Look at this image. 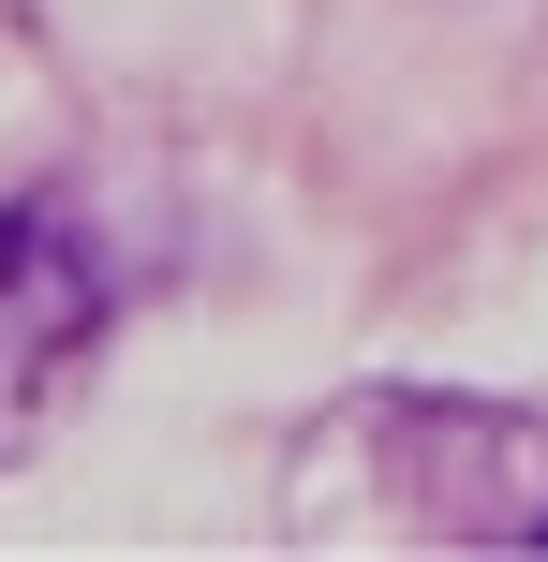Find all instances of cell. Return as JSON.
Returning a JSON list of instances; mask_svg holds the SVG:
<instances>
[{
    "label": "cell",
    "mask_w": 548,
    "mask_h": 562,
    "mask_svg": "<svg viewBox=\"0 0 548 562\" xmlns=\"http://www.w3.org/2000/svg\"><path fill=\"white\" fill-rule=\"evenodd\" d=\"M282 533L312 548H548V429L460 385H356L297 429Z\"/></svg>",
    "instance_id": "1"
},
{
    "label": "cell",
    "mask_w": 548,
    "mask_h": 562,
    "mask_svg": "<svg viewBox=\"0 0 548 562\" xmlns=\"http://www.w3.org/2000/svg\"><path fill=\"white\" fill-rule=\"evenodd\" d=\"M89 340H104V252L59 207H0V459L89 370Z\"/></svg>",
    "instance_id": "2"
}]
</instances>
